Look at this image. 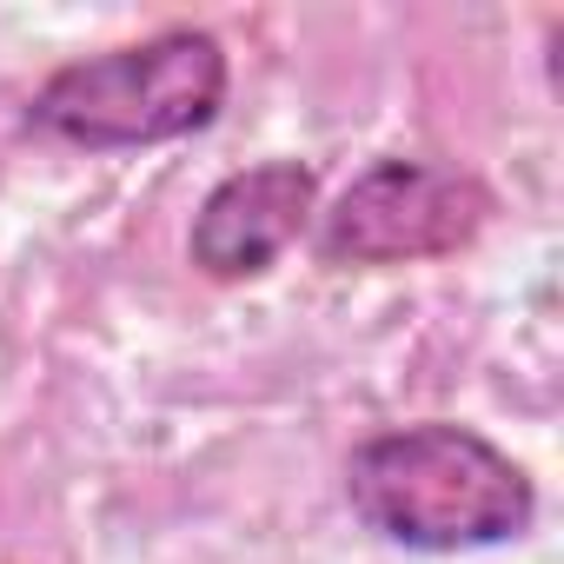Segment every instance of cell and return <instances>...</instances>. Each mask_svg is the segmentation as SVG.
Instances as JSON below:
<instances>
[{
	"label": "cell",
	"instance_id": "obj_3",
	"mask_svg": "<svg viewBox=\"0 0 564 564\" xmlns=\"http://www.w3.org/2000/svg\"><path fill=\"white\" fill-rule=\"evenodd\" d=\"M498 213V193L438 160L386 153L366 173L339 186V199L313 219V252L339 272H379V265H425L465 252Z\"/></svg>",
	"mask_w": 564,
	"mask_h": 564
},
{
	"label": "cell",
	"instance_id": "obj_1",
	"mask_svg": "<svg viewBox=\"0 0 564 564\" xmlns=\"http://www.w3.org/2000/svg\"><path fill=\"white\" fill-rule=\"evenodd\" d=\"M346 505L372 538L425 557L498 551L538 524L531 471L458 419H419L359 438L346 458Z\"/></svg>",
	"mask_w": 564,
	"mask_h": 564
},
{
	"label": "cell",
	"instance_id": "obj_4",
	"mask_svg": "<svg viewBox=\"0 0 564 564\" xmlns=\"http://www.w3.org/2000/svg\"><path fill=\"white\" fill-rule=\"evenodd\" d=\"M313 219H319L313 160L272 153V160H252L206 186V199L193 206V226H186V259L213 286H246V279H265L286 259L313 232Z\"/></svg>",
	"mask_w": 564,
	"mask_h": 564
},
{
	"label": "cell",
	"instance_id": "obj_2",
	"mask_svg": "<svg viewBox=\"0 0 564 564\" xmlns=\"http://www.w3.org/2000/svg\"><path fill=\"white\" fill-rule=\"evenodd\" d=\"M226 41L206 28H160L147 41L54 67L28 100V127L80 153H140L206 133L226 113Z\"/></svg>",
	"mask_w": 564,
	"mask_h": 564
}]
</instances>
